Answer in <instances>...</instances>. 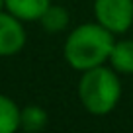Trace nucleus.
Instances as JSON below:
<instances>
[{"label":"nucleus","instance_id":"nucleus-1","mask_svg":"<svg viewBox=\"0 0 133 133\" xmlns=\"http://www.w3.org/2000/svg\"><path fill=\"white\" fill-rule=\"evenodd\" d=\"M114 43L116 39L112 31H108L98 22H88V24L76 25L69 33L63 45V55L75 71L82 72L104 65L110 59Z\"/></svg>","mask_w":133,"mask_h":133},{"label":"nucleus","instance_id":"nucleus-2","mask_svg":"<svg viewBox=\"0 0 133 133\" xmlns=\"http://www.w3.org/2000/svg\"><path fill=\"white\" fill-rule=\"evenodd\" d=\"M121 98V82L112 66H94L82 71L78 80V100L92 116H106Z\"/></svg>","mask_w":133,"mask_h":133},{"label":"nucleus","instance_id":"nucleus-3","mask_svg":"<svg viewBox=\"0 0 133 133\" xmlns=\"http://www.w3.org/2000/svg\"><path fill=\"white\" fill-rule=\"evenodd\" d=\"M94 18L108 31L125 33L133 25V0H94Z\"/></svg>","mask_w":133,"mask_h":133},{"label":"nucleus","instance_id":"nucleus-4","mask_svg":"<svg viewBox=\"0 0 133 133\" xmlns=\"http://www.w3.org/2000/svg\"><path fill=\"white\" fill-rule=\"evenodd\" d=\"M25 29L20 18L8 10H0V57H12L25 45Z\"/></svg>","mask_w":133,"mask_h":133},{"label":"nucleus","instance_id":"nucleus-5","mask_svg":"<svg viewBox=\"0 0 133 133\" xmlns=\"http://www.w3.org/2000/svg\"><path fill=\"white\" fill-rule=\"evenodd\" d=\"M49 6L51 0H6V10L22 22H37Z\"/></svg>","mask_w":133,"mask_h":133},{"label":"nucleus","instance_id":"nucleus-6","mask_svg":"<svg viewBox=\"0 0 133 133\" xmlns=\"http://www.w3.org/2000/svg\"><path fill=\"white\" fill-rule=\"evenodd\" d=\"M108 63L117 75H133V39H119L114 43Z\"/></svg>","mask_w":133,"mask_h":133},{"label":"nucleus","instance_id":"nucleus-7","mask_svg":"<svg viewBox=\"0 0 133 133\" xmlns=\"http://www.w3.org/2000/svg\"><path fill=\"white\" fill-rule=\"evenodd\" d=\"M20 106L10 96L0 94V133H14L20 129Z\"/></svg>","mask_w":133,"mask_h":133},{"label":"nucleus","instance_id":"nucleus-8","mask_svg":"<svg viewBox=\"0 0 133 133\" xmlns=\"http://www.w3.org/2000/svg\"><path fill=\"white\" fill-rule=\"evenodd\" d=\"M47 112L41 106H25L20 114V129L28 133H37L47 125Z\"/></svg>","mask_w":133,"mask_h":133},{"label":"nucleus","instance_id":"nucleus-9","mask_svg":"<svg viewBox=\"0 0 133 133\" xmlns=\"http://www.w3.org/2000/svg\"><path fill=\"white\" fill-rule=\"evenodd\" d=\"M69 12H66L63 6H53L51 4L49 8L43 12V16L39 18V22H41L43 29L49 33H59L63 31V29L69 25Z\"/></svg>","mask_w":133,"mask_h":133},{"label":"nucleus","instance_id":"nucleus-10","mask_svg":"<svg viewBox=\"0 0 133 133\" xmlns=\"http://www.w3.org/2000/svg\"><path fill=\"white\" fill-rule=\"evenodd\" d=\"M0 10H6V0H0Z\"/></svg>","mask_w":133,"mask_h":133}]
</instances>
